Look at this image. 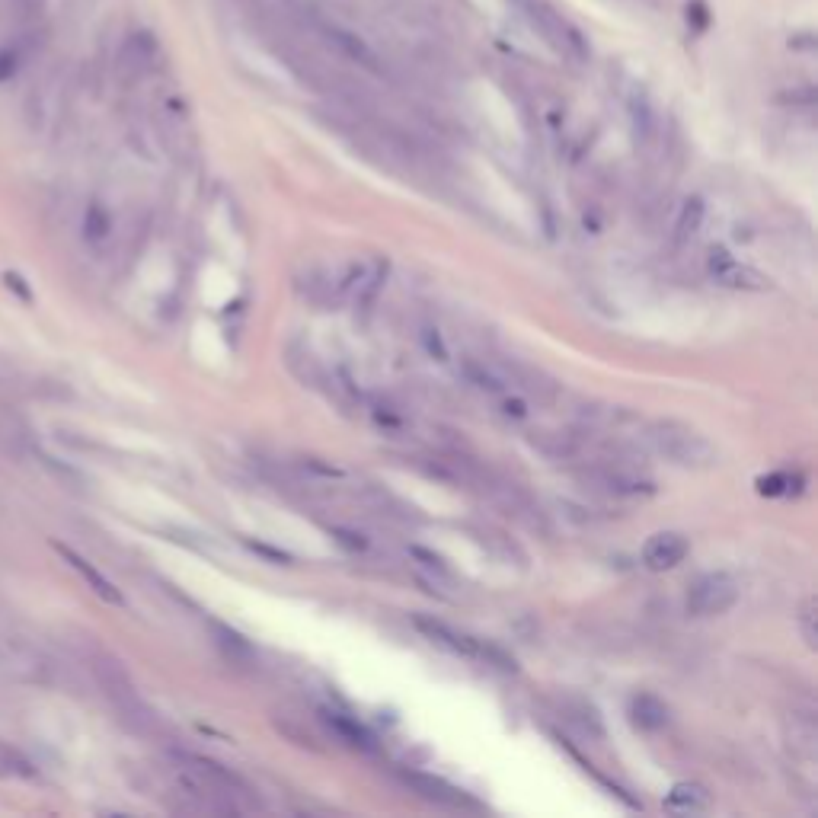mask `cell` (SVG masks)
<instances>
[{
    "mask_svg": "<svg viewBox=\"0 0 818 818\" xmlns=\"http://www.w3.org/2000/svg\"><path fill=\"white\" fill-rule=\"evenodd\" d=\"M649 445L656 448V454H662L665 461H672L678 467H713L719 451L710 445L707 435H700L697 429L675 419L665 422H652L649 425Z\"/></svg>",
    "mask_w": 818,
    "mask_h": 818,
    "instance_id": "1",
    "label": "cell"
},
{
    "mask_svg": "<svg viewBox=\"0 0 818 818\" xmlns=\"http://www.w3.org/2000/svg\"><path fill=\"white\" fill-rule=\"evenodd\" d=\"M518 13L525 16V23L541 36L550 48L572 61L588 58V42L582 32L572 26L560 10H553L547 0H515Z\"/></svg>",
    "mask_w": 818,
    "mask_h": 818,
    "instance_id": "2",
    "label": "cell"
},
{
    "mask_svg": "<svg viewBox=\"0 0 818 818\" xmlns=\"http://www.w3.org/2000/svg\"><path fill=\"white\" fill-rule=\"evenodd\" d=\"M416 627L429 636L432 643L445 646L454 656H464V659H480V662H493L502 672H515V659H509L505 652H499L496 646H486L480 640H473L467 633H457L451 630L448 624H441V620H432V617H416Z\"/></svg>",
    "mask_w": 818,
    "mask_h": 818,
    "instance_id": "3",
    "label": "cell"
},
{
    "mask_svg": "<svg viewBox=\"0 0 818 818\" xmlns=\"http://www.w3.org/2000/svg\"><path fill=\"white\" fill-rule=\"evenodd\" d=\"M739 595L742 588L729 572H707V576H700L687 588L684 604L694 617H716V614L732 611L735 604H739Z\"/></svg>",
    "mask_w": 818,
    "mask_h": 818,
    "instance_id": "4",
    "label": "cell"
},
{
    "mask_svg": "<svg viewBox=\"0 0 818 818\" xmlns=\"http://www.w3.org/2000/svg\"><path fill=\"white\" fill-rule=\"evenodd\" d=\"M707 269H710V278H713L716 285L732 288V291H764L767 285H771L758 269H751V266L739 263V259H735V256H732L729 250H723V247L710 250Z\"/></svg>",
    "mask_w": 818,
    "mask_h": 818,
    "instance_id": "5",
    "label": "cell"
},
{
    "mask_svg": "<svg viewBox=\"0 0 818 818\" xmlns=\"http://www.w3.org/2000/svg\"><path fill=\"white\" fill-rule=\"evenodd\" d=\"M691 553V544H687V537L678 534V531H659L652 534L646 547H643V563L656 572H665V569H675L678 563H684V556Z\"/></svg>",
    "mask_w": 818,
    "mask_h": 818,
    "instance_id": "6",
    "label": "cell"
},
{
    "mask_svg": "<svg viewBox=\"0 0 818 818\" xmlns=\"http://www.w3.org/2000/svg\"><path fill=\"white\" fill-rule=\"evenodd\" d=\"M55 550H58V553L64 556V560H68V566H71V569H77L80 576H84V582H87V585H90L93 592L100 595L103 601H109V604H125V598H122V592H119V588L112 585V582H109V579H106L103 572L96 569L93 563H87L84 556H80V553H74L71 547H64V544H55Z\"/></svg>",
    "mask_w": 818,
    "mask_h": 818,
    "instance_id": "7",
    "label": "cell"
},
{
    "mask_svg": "<svg viewBox=\"0 0 818 818\" xmlns=\"http://www.w3.org/2000/svg\"><path fill=\"white\" fill-rule=\"evenodd\" d=\"M630 719L636 729L643 732H659L668 726V707L656 694H636L630 700Z\"/></svg>",
    "mask_w": 818,
    "mask_h": 818,
    "instance_id": "8",
    "label": "cell"
},
{
    "mask_svg": "<svg viewBox=\"0 0 818 818\" xmlns=\"http://www.w3.org/2000/svg\"><path fill=\"white\" fill-rule=\"evenodd\" d=\"M406 783H413V787H416L425 799H432V803H438V806L461 809V806L467 803L461 790H454L451 783L438 780V777H429V774H406Z\"/></svg>",
    "mask_w": 818,
    "mask_h": 818,
    "instance_id": "9",
    "label": "cell"
},
{
    "mask_svg": "<svg viewBox=\"0 0 818 818\" xmlns=\"http://www.w3.org/2000/svg\"><path fill=\"white\" fill-rule=\"evenodd\" d=\"M323 719L330 723V729L339 735L342 742H349V745H355V748H365V751L374 748V735H371L362 723H358V719L342 716V713H330V710L323 713Z\"/></svg>",
    "mask_w": 818,
    "mask_h": 818,
    "instance_id": "10",
    "label": "cell"
},
{
    "mask_svg": "<svg viewBox=\"0 0 818 818\" xmlns=\"http://www.w3.org/2000/svg\"><path fill=\"white\" fill-rule=\"evenodd\" d=\"M36 777V767L20 748L0 742V780H29Z\"/></svg>",
    "mask_w": 818,
    "mask_h": 818,
    "instance_id": "11",
    "label": "cell"
},
{
    "mask_svg": "<svg viewBox=\"0 0 818 818\" xmlns=\"http://www.w3.org/2000/svg\"><path fill=\"white\" fill-rule=\"evenodd\" d=\"M806 486V477L803 473H793V470H777V473H767V477L758 480V489L764 496H796L803 493Z\"/></svg>",
    "mask_w": 818,
    "mask_h": 818,
    "instance_id": "12",
    "label": "cell"
},
{
    "mask_svg": "<svg viewBox=\"0 0 818 818\" xmlns=\"http://www.w3.org/2000/svg\"><path fill=\"white\" fill-rule=\"evenodd\" d=\"M668 806L684 809V812H700L710 806V793L700 787V783H678V787L668 793Z\"/></svg>",
    "mask_w": 818,
    "mask_h": 818,
    "instance_id": "13",
    "label": "cell"
},
{
    "mask_svg": "<svg viewBox=\"0 0 818 818\" xmlns=\"http://www.w3.org/2000/svg\"><path fill=\"white\" fill-rule=\"evenodd\" d=\"M700 221H703V202L700 199H687L684 208H681V218L675 224V240L678 243H687L697 231H700Z\"/></svg>",
    "mask_w": 818,
    "mask_h": 818,
    "instance_id": "14",
    "label": "cell"
},
{
    "mask_svg": "<svg viewBox=\"0 0 818 818\" xmlns=\"http://www.w3.org/2000/svg\"><path fill=\"white\" fill-rule=\"evenodd\" d=\"M215 627V633H218V643L231 652V656H237V659H253V646H250V640L247 636H240L237 630H231L227 624H211Z\"/></svg>",
    "mask_w": 818,
    "mask_h": 818,
    "instance_id": "15",
    "label": "cell"
},
{
    "mask_svg": "<svg viewBox=\"0 0 818 818\" xmlns=\"http://www.w3.org/2000/svg\"><path fill=\"white\" fill-rule=\"evenodd\" d=\"M84 231H87V240H93V243H100L109 234V215H106L100 205H90Z\"/></svg>",
    "mask_w": 818,
    "mask_h": 818,
    "instance_id": "16",
    "label": "cell"
},
{
    "mask_svg": "<svg viewBox=\"0 0 818 818\" xmlns=\"http://www.w3.org/2000/svg\"><path fill=\"white\" fill-rule=\"evenodd\" d=\"M467 378H470L473 384H477L480 390H489V394H502V390H505V384L496 378L493 371H486L483 365H473V362H470V365H467Z\"/></svg>",
    "mask_w": 818,
    "mask_h": 818,
    "instance_id": "17",
    "label": "cell"
},
{
    "mask_svg": "<svg viewBox=\"0 0 818 818\" xmlns=\"http://www.w3.org/2000/svg\"><path fill=\"white\" fill-rule=\"evenodd\" d=\"M20 61H23V55H20V48H16V45L0 48V84H7V80L16 77V71H20Z\"/></svg>",
    "mask_w": 818,
    "mask_h": 818,
    "instance_id": "18",
    "label": "cell"
},
{
    "mask_svg": "<svg viewBox=\"0 0 818 818\" xmlns=\"http://www.w3.org/2000/svg\"><path fill=\"white\" fill-rule=\"evenodd\" d=\"M799 630H803V640L809 649L818 646V633H815V598H806L803 611H799Z\"/></svg>",
    "mask_w": 818,
    "mask_h": 818,
    "instance_id": "19",
    "label": "cell"
},
{
    "mask_svg": "<svg viewBox=\"0 0 818 818\" xmlns=\"http://www.w3.org/2000/svg\"><path fill=\"white\" fill-rule=\"evenodd\" d=\"M247 547L253 550V553H259V556H266L269 563H291V553H285V550H275V547H269V544H253V541H247Z\"/></svg>",
    "mask_w": 818,
    "mask_h": 818,
    "instance_id": "20",
    "label": "cell"
},
{
    "mask_svg": "<svg viewBox=\"0 0 818 818\" xmlns=\"http://www.w3.org/2000/svg\"><path fill=\"white\" fill-rule=\"evenodd\" d=\"M4 282H7V288H10V291H13V288L20 291V298H23V301H32V291L23 285V275H16V272H4Z\"/></svg>",
    "mask_w": 818,
    "mask_h": 818,
    "instance_id": "21",
    "label": "cell"
},
{
    "mask_svg": "<svg viewBox=\"0 0 818 818\" xmlns=\"http://www.w3.org/2000/svg\"><path fill=\"white\" fill-rule=\"evenodd\" d=\"M336 537H339V544H346V547H352V550H365V541L358 534H349V531H336Z\"/></svg>",
    "mask_w": 818,
    "mask_h": 818,
    "instance_id": "22",
    "label": "cell"
},
{
    "mask_svg": "<svg viewBox=\"0 0 818 818\" xmlns=\"http://www.w3.org/2000/svg\"><path fill=\"white\" fill-rule=\"evenodd\" d=\"M425 346H429V352H438V358H441V362H445V358H448L445 346H441V339H438V336H432V330L425 333Z\"/></svg>",
    "mask_w": 818,
    "mask_h": 818,
    "instance_id": "23",
    "label": "cell"
},
{
    "mask_svg": "<svg viewBox=\"0 0 818 818\" xmlns=\"http://www.w3.org/2000/svg\"><path fill=\"white\" fill-rule=\"evenodd\" d=\"M505 413H509V416H518V419H521V416H528V406L521 403V400H505Z\"/></svg>",
    "mask_w": 818,
    "mask_h": 818,
    "instance_id": "24",
    "label": "cell"
}]
</instances>
